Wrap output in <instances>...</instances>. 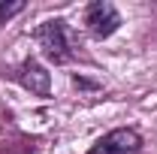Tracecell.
<instances>
[{
  "mask_svg": "<svg viewBox=\"0 0 157 154\" xmlns=\"http://www.w3.org/2000/svg\"><path fill=\"white\" fill-rule=\"evenodd\" d=\"M33 42L42 48V55L52 60V64H67V60L76 58V48H73V33L67 27L63 18H48L42 21L39 27H33Z\"/></svg>",
  "mask_w": 157,
  "mask_h": 154,
  "instance_id": "obj_1",
  "label": "cell"
},
{
  "mask_svg": "<svg viewBox=\"0 0 157 154\" xmlns=\"http://www.w3.org/2000/svg\"><path fill=\"white\" fill-rule=\"evenodd\" d=\"M121 27V12L109 0H94L85 6V30L94 39H106Z\"/></svg>",
  "mask_w": 157,
  "mask_h": 154,
  "instance_id": "obj_2",
  "label": "cell"
},
{
  "mask_svg": "<svg viewBox=\"0 0 157 154\" xmlns=\"http://www.w3.org/2000/svg\"><path fill=\"white\" fill-rule=\"evenodd\" d=\"M139 151H142V136L133 127H118V130H109L103 139H97L88 154H139Z\"/></svg>",
  "mask_w": 157,
  "mask_h": 154,
  "instance_id": "obj_3",
  "label": "cell"
},
{
  "mask_svg": "<svg viewBox=\"0 0 157 154\" xmlns=\"http://www.w3.org/2000/svg\"><path fill=\"white\" fill-rule=\"evenodd\" d=\"M12 79L18 82L21 88H27L30 94H39V97H48V94H52V73H48L42 64H36L33 58L24 60L18 70L12 73Z\"/></svg>",
  "mask_w": 157,
  "mask_h": 154,
  "instance_id": "obj_4",
  "label": "cell"
},
{
  "mask_svg": "<svg viewBox=\"0 0 157 154\" xmlns=\"http://www.w3.org/2000/svg\"><path fill=\"white\" fill-rule=\"evenodd\" d=\"M21 9H24V3H0V24L9 21L12 15H18Z\"/></svg>",
  "mask_w": 157,
  "mask_h": 154,
  "instance_id": "obj_5",
  "label": "cell"
}]
</instances>
